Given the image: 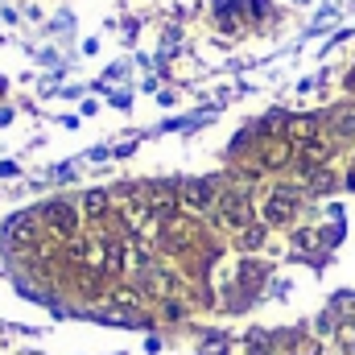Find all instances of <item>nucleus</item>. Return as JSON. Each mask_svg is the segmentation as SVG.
Returning a JSON list of instances; mask_svg holds the SVG:
<instances>
[{
	"mask_svg": "<svg viewBox=\"0 0 355 355\" xmlns=\"http://www.w3.org/2000/svg\"><path fill=\"white\" fill-rule=\"evenodd\" d=\"M335 132L352 137V132H355V116H339V120H335Z\"/></svg>",
	"mask_w": 355,
	"mask_h": 355,
	"instance_id": "obj_13",
	"label": "nucleus"
},
{
	"mask_svg": "<svg viewBox=\"0 0 355 355\" xmlns=\"http://www.w3.org/2000/svg\"><path fill=\"white\" fill-rule=\"evenodd\" d=\"M285 132H289V141H314L318 120H314V116H293V120L285 124Z\"/></svg>",
	"mask_w": 355,
	"mask_h": 355,
	"instance_id": "obj_7",
	"label": "nucleus"
},
{
	"mask_svg": "<svg viewBox=\"0 0 355 355\" xmlns=\"http://www.w3.org/2000/svg\"><path fill=\"white\" fill-rule=\"evenodd\" d=\"M331 149H335V145H331V141H322V137L306 141V145H302V162H306V170H318V166L331 157Z\"/></svg>",
	"mask_w": 355,
	"mask_h": 355,
	"instance_id": "obj_6",
	"label": "nucleus"
},
{
	"mask_svg": "<svg viewBox=\"0 0 355 355\" xmlns=\"http://www.w3.org/2000/svg\"><path fill=\"white\" fill-rule=\"evenodd\" d=\"M293 355H322V347H318L314 339H297V343H293Z\"/></svg>",
	"mask_w": 355,
	"mask_h": 355,
	"instance_id": "obj_12",
	"label": "nucleus"
},
{
	"mask_svg": "<svg viewBox=\"0 0 355 355\" xmlns=\"http://www.w3.org/2000/svg\"><path fill=\"white\" fill-rule=\"evenodd\" d=\"M347 87H352V91H355V71H352V75H347Z\"/></svg>",
	"mask_w": 355,
	"mask_h": 355,
	"instance_id": "obj_14",
	"label": "nucleus"
},
{
	"mask_svg": "<svg viewBox=\"0 0 355 355\" xmlns=\"http://www.w3.org/2000/svg\"><path fill=\"white\" fill-rule=\"evenodd\" d=\"M211 198H215V182H207V178H198V182H186V186H182V202H186L190 211H207V207H211Z\"/></svg>",
	"mask_w": 355,
	"mask_h": 355,
	"instance_id": "obj_4",
	"label": "nucleus"
},
{
	"mask_svg": "<svg viewBox=\"0 0 355 355\" xmlns=\"http://www.w3.org/2000/svg\"><path fill=\"white\" fill-rule=\"evenodd\" d=\"M297 211V194L293 190H272L265 202V223H289Z\"/></svg>",
	"mask_w": 355,
	"mask_h": 355,
	"instance_id": "obj_2",
	"label": "nucleus"
},
{
	"mask_svg": "<svg viewBox=\"0 0 355 355\" xmlns=\"http://www.w3.org/2000/svg\"><path fill=\"white\" fill-rule=\"evenodd\" d=\"M219 219H223L227 227H236V232L252 227V207H248V198H244V194H223V202H219Z\"/></svg>",
	"mask_w": 355,
	"mask_h": 355,
	"instance_id": "obj_1",
	"label": "nucleus"
},
{
	"mask_svg": "<svg viewBox=\"0 0 355 355\" xmlns=\"http://www.w3.org/2000/svg\"><path fill=\"white\" fill-rule=\"evenodd\" d=\"M289 153H293V149H289V141H272V145L265 149V166H285V162H289Z\"/></svg>",
	"mask_w": 355,
	"mask_h": 355,
	"instance_id": "obj_8",
	"label": "nucleus"
},
{
	"mask_svg": "<svg viewBox=\"0 0 355 355\" xmlns=\"http://www.w3.org/2000/svg\"><path fill=\"white\" fill-rule=\"evenodd\" d=\"M46 223L58 232V236H75V207H67V202H50L46 207Z\"/></svg>",
	"mask_w": 355,
	"mask_h": 355,
	"instance_id": "obj_5",
	"label": "nucleus"
},
{
	"mask_svg": "<svg viewBox=\"0 0 355 355\" xmlns=\"http://www.w3.org/2000/svg\"><path fill=\"white\" fill-rule=\"evenodd\" d=\"M83 207H87V215H107V194L103 190H91L87 198H83Z\"/></svg>",
	"mask_w": 355,
	"mask_h": 355,
	"instance_id": "obj_9",
	"label": "nucleus"
},
{
	"mask_svg": "<svg viewBox=\"0 0 355 355\" xmlns=\"http://www.w3.org/2000/svg\"><path fill=\"white\" fill-rule=\"evenodd\" d=\"M190 240H194V223L190 219H166V227H162V244L166 248H174V252H182V248H190Z\"/></svg>",
	"mask_w": 355,
	"mask_h": 355,
	"instance_id": "obj_3",
	"label": "nucleus"
},
{
	"mask_svg": "<svg viewBox=\"0 0 355 355\" xmlns=\"http://www.w3.org/2000/svg\"><path fill=\"white\" fill-rule=\"evenodd\" d=\"M310 186H314V190H331V186H335V178L327 174V170H310Z\"/></svg>",
	"mask_w": 355,
	"mask_h": 355,
	"instance_id": "obj_10",
	"label": "nucleus"
},
{
	"mask_svg": "<svg viewBox=\"0 0 355 355\" xmlns=\"http://www.w3.org/2000/svg\"><path fill=\"white\" fill-rule=\"evenodd\" d=\"M261 240H265V227H244V236H240V244H244V248H257Z\"/></svg>",
	"mask_w": 355,
	"mask_h": 355,
	"instance_id": "obj_11",
	"label": "nucleus"
}]
</instances>
